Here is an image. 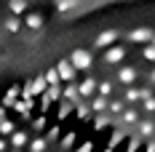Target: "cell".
I'll use <instances>...</instances> for the list:
<instances>
[{"label": "cell", "mask_w": 155, "mask_h": 152, "mask_svg": "<svg viewBox=\"0 0 155 152\" xmlns=\"http://www.w3.org/2000/svg\"><path fill=\"white\" fill-rule=\"evenodd\" d=\"M54 70H56V75H59V83H72V80H75V67L70 64V59H62Z\"/></svg>", "instance_id": "277c9868"}, {"label": "cell", "mask_w": 155, "mask_h": 152, "mask_svg": "<svg viewBox=\"0 0 155 152\" xmlns=\"http://www.w3.org/2000/svg\"><path fill=\"white\" fill-rule=\"evenodd\" d=\"M110 123H112L110 112H99V115H96V123H94V128H96V131H102V128H104V125H110Z\"/></svg>", "instance_id": "7402d4cb"}, {"label": "cell", "mask_w": 155, "mask_h": 152, "mask_svg": "<svg viewBox=\"0 0 155 152\" xmlns=\"http://www.w3.org/2000/svg\"><path fill=\"white\" fill-rule=\"evenodd\" d=\"M64 99H67V102H72V104H75V102H80V93H78V86H75V80H72V83H64Z\"/></svg>", "instance_id": "30bf717a"}, {"label": "cell", "mask_w": 155, "mask_h": 152, "mask_svg": "<svg viewBox=\"0 0 155 152\" xmlns=\"http://www.w3.org/2000/svg\"><path fill=\"white\" fill-rule=\"evenodd\" d=\"M43 77H46V83H48V86H56V83H59V75H56V70H48Z\"/></svg>", "instance_id": "d6a6232c"}, {"label": "cell", "mask_w": 155, "mask_h": 152, "mask_svg": "<svg viewBox=\"0 0 155 152\" xmlns=\"http://www.w3.org/2000/svg\"><path fill=\"white\" fill-rule=\"evenodd\" d=\"M142 102H144V109H147V112H155V99L153 96H147V99H142Z\"/></svg>", "instance_id": "e575fe53"}, {"label": "cell", "mask_w": 155, "mask_h": 152, "mask_svg": "<svg viewBox=\"0 0 155 152\" xmlns=\"http://www.w3.org/2000/svg\"><path fill=\"white\" fill-rule=\"evenodd\" d=\"M3 27L11 32V35H16V32L21 30V21H19V16H8V19L3 21Z\"/></svg>", "instance_id": "2e32d148"}, {"label": "cell", "mask_w": 155, "mask_h": 152, "mask_svg": "<svg viewBox=\"0 0 155 152\" xmlns=\"http://www.w3.org/2000/svg\"><path fill=\"white\" fill-rule=\"evenodd\" d=\"M30 144V134L27 131H14L11 136H8V147L11 150H21V147H27Z\"/></svg>", "instance_id": "8992f818"}, {"label": "cell", "mask_w": 155, "mask_h": 152, "mask_svg": "<svg viewBox=\"0 0 155 152\" xmlns=\"http://www.w3.org/2000/svg\"><path fill=\"white\" fill-rule=\"evenodd\" d=\"M27 27L30 30H40L43 27V14H27Z\"/></svg>", "instance_id": "ac0fdd59"}, {"label": "cell", "mask_w": 155, "mask_h": 152, "mask_svg": "<svg viewBox=\"0 0 155 152\" xmlns=\"http://www.w3.org/2000/svg\"><path fill=\"white\" fill-rule=\"evenodd\" d=\"M75 112H78V118H80V120H88V118H91V107L86 104V102H83V99H80V102H75Z\"/></svg>", "instance_id": "9a60e30c"}, {"label": "cell", "mask_w": 155, "mask_h": 152, "mask_svg": "<svg viewBox=\"0 0 155 152\" xmlns=\"http://www.w3.org/2000/svg\"><path fill=\"white\" fill-rule=\"evenodd\" d=\"M11 152H21V150H11Z\"/></svg>", "instance_id": "ee69618b"}, {"label": "cell", "mask_w": 155, "mask_h": 152, "mask_svg": "<svg viewBox=\"0 0 155 152\" xmlns=\"http://www.w3.org/2000/svg\"><path fill=\"white\" fill-rule=\"evenodd\" d=\"M94 112H107V96H91V104H88Z\"/></svg>", "instance_id": "4fadbf2b"}, {"label": "cell", "mask_w": 155, "mask_h": 152, "mask_svg": "<svg viewBox=\"0 0 155 152\" xmlns=\"http://www.w3.org/2000/svg\"><path fill=\"white\" fill-rule=\"evenodd\" d=\"M43 128H46V115H40V118L32 120V131H43Z\"/></svg>", "instance_id": "836d02e7"}, {"label": "cell", "mask_w": 155, "mask_h": 152, "mask_svg": "<svg viewBox=\"0 0 155 152\" xmlns=\"http://www.w3.org/2000/svg\"><path fill=\"white\" fill-rule=\"evenodd\" d=\"M96 91H99V96H110V93L115 91V86L110 80H102V83H96Z\"/></svg>", "instance_id": "d4e9b609"}, {"label": "cell", "mask_w": 155, "mask_h": 152, "mask_svg": "<svg viewBox=\"0 0 155 152\" xmlns=\"http://www.w3.org/2000/svg\"><path fill=\"white\" fill-rule=\"evenodd\" d=\"M139 147H142V136L137 134V136H131V139H128V147H126V152H137Z\"/></svg>", "instance_id": "f546056e"}, {"label": "cell", "mask_w": 155, "mask_h": 152, "mask_svg": "<svg viewBox=\"0 0 155 152\" xmlns=\"http://www.w3.org/2000/svg\"><path fill=\"white\" fill-rule=\"evenodd\" d=\"M3 118H5V107H0V120H3Z\"/></svg>", "instance_id": "ab89813d"}, {"label": "cell", "mask_w": 155, "mask_h": 152, "mask_svg": "<svg viewBox=\"0 0 155 152\" xmlns=\"http://www.w3.org/2000/svg\"><path fill=\"white\" fill-rule=\"evenodd\" d=\"M78 86V93H80V99H91L94 93H96V77H83Z\"/></svg>", "instance_id": "5b68a950"}, {"label": "cell", "mask_w": 155, "mask_h": 152, "mask_svg": "<svg viewBox=\"0 0 155 152\" xmlns=\"http://www.w3.org/2000/svg\"><path fill=\"white\" fill-rule=\"evenodd\" d=\"M123 59H126V46H110L104 51V56H102V61L107 67H115V64H120Z\"/></svg>", "instance_id": "7a4b0ae2"}, {"label": "cell", "mask_w": 155, "mask_h": 152, "mask_svg": "<svg viewBox=\"0 0 155 152\" xmlns=\"http://www.w3.org/2000/svg\"><path fill=\"white\" fill-rule=\"evenodd\" d=\"M104 152H112V150H110V147H107V150H104Z\"/></svg>", "instance_id": "7bdbcfd3"}, {"label": "cell", "mask_w": 155, "mask_h": 152, "mask_svg": "<svg viewBox=\"0 0 155 152\" xmlns=\"http://www.w3.org/2000/svg\"><path fill=\"white\" fill-rule=\"evenodd\" d=\"M48 141L46 136H38V139H30V152H46Z\"/></svg>", "instance_id": "e0dca14e"}, {"label": "cell", "mask_w": 155, "mask_h": 152, "mask_svg": "<svg viewBox=\"0 0 155 152\" xmlns=\"http://www.w3.org/2000/svg\"><path fill=\"white\" fill-rule=\"evenodd\" d=\"M150 77H153V83H155V70H153V72H150Z\"/></svg>", "instance_id": "60d3db41"}, {"label": "cell", "mask_w": 155, "mask_h": 152, "mask_svg": "<svg viewBox=\"0 0 155 152\" xmlns=\"http://www.w3.org/2000/svg\"><path fill=\"white\" fill-rule=\"evenodd\" d=\"M137 125H139V136H142V139H150V136L155 134V123H153V120H139Z\"/></svg>", "instance_id": "7c38bea8"}, {"label": "cell", "mask_w": 155, "mask_h": 152, "mask_svg": "<svg viewBox=\"0 0 155 152\" xmlns=\"http://www.w3.org/2000/svg\"><path fill=\"white\" fill-rule=\"evenodd\" d=\"M72 144H75V131H67L62 136V141H59V147H62V150H70Z\"/></svg>", "instance_id": "4316f807"}, {"label": "cell", "mask_w": 155, "mask_h": 152, "mask_svg": "<svg viewBox=\"0 0 155 152\" xmlns=\"http://www.w3.org/2000/svg\"><path fill=\"white\" fill-rule=\"evenodd\" d=\"M147 152H155V141H147Z\"/></svg>", "instance_id": "f35d334b"}, {"label": "cell", "mask_w": 155, "mask_h": 152, "mask_svg": "<svg viewBox=\"0 0 155 152\" xmlns=\"http://www.w3.org/2000/svg\"><path fill=\"white\" fill-rule=\"evenodd\" d=\"M70 112H72V102L62 99V102H59V112H56V118H59V120H64V118H67Z\"/></svg>", "instance_id": "603a6c76"}, {"label": "cell", "mask_w": 155, "mask_h": 152, "mask_svg": "<svg viewBox=\"0 0 155 152\" xmlns=\"http://www.w3.org/2000/svg\"><path fill=\"white\" fill-rule=\"evenodd\" d=\"M118 37H120V32H118V30H107V32H102V35L94 40V46H96V48H110Z\"/></svg>", "instance_id": "52a82bcc"}, {"label": "cell", "mask_w": 155, "mask_h": 152, "mask_svg": "<svg viewBox=\"0 0 155 152\" xmlns=\"http://www.w3.org/2000/svg\"><path fill=\"white\" fill-rule=\"evenodd\" d=\"M123 136H126V131H115V134H112V139H110V150H115V147H118V144H120V141H123Z\"/></svg>", "instance_id": "4dcf8cb0"}, {"label": "cell", "mask_w": 155, "mask_h": 152, "mask_svg": "<svg viewBox=\"0 0 155 152\" xmlns=\"http://www.w3.org/2000/svg\"><path fill=\"white\" fill-rule=\"evenodd\" d=\"M56 136H59V128H51V131L46 134V141H54Z\"/></svg>", "instance_id": "8d00e7d4"}, {"label": "cell", "mask_w": 155, "mask_h": 152, "mask_svg": "<svg viewBox=\"0 0 155 152\" xmlns=\"http://www.w3.org/2000/svg\"><path fill=\"white\" fill-rule=\"evenodd\" d=\"M137 99H139V88H128V91H126V96H123L126 104H131V102H137Z\"/></svg>", "instance_id": "1f68e13d"}, {"label": "cell", "mask_w": 155, "mask_h": 152, "mask_svg": "<svg viewBox=\"0 0 155 152\" xmlns=\"http://www.w3.org/2000/svg\"><path fill=\"white\" fill-rule=\"evenodd\" d=\"M142 59H147V61H153V64H155V46H153V43H147V46L142 48Z\"/></svg>", "instance_id": "f1b7e54d"}, {"label": "cell", "mask_w": 155, "mask_h": 152, "mask_svg": "<svg viewBox=\"0 0 155 152\" xmlns=\"http://www.w3.org/2000/svg\"><path fill=\"white\" fill-rule=\"evenodd\" d=\"M46 96H48V102H59L62 99V83H56V86H48L46 88Z\"/></svg>", "instance_id": "ffe728a7"}, {"label": "cell", "mask_w": 155, "mask_h": 152, "mask_svg": "<svg viewBox=\"0 0 155 152\" xmlns=\"http://www.w3.org/2000/svg\"><path fill=\"white\" fill-rule=\"evenodd\" d=\"M5 150H8V139L0 136V152H5Z\"/></svg>", "instance_id": "74e56055"}, {"label": "cell", "mask_w": 155, "mask_h": 152, "mask_svg": "<svg viewBox=\"0 0 155 152\" xmlns=\"http://www.w3.org/2000/svg\"><path fill=\"white\" fill-rule=\"evenodd\" d=\"M16 96H19V86H11V88H8V93H5V99H3V104H0V107H14Z\"/></svg>", "instance_id": "d6986e66"}, {"label": "cell", "mask_w": 155, "mask_h": 152, "mask_svg": "<svg viewBox=\"0 0 155 152\" xmlns=\"http://www.w3.org/2000/svg\"><path fill=\"white\" fill-rule=\"evenodd\" d=\"M35 107V99H24V102H14V109L21 118H30V109Z\"/></svg>", "instance_id": "8fae6325"}, {"label": "cell", "mask_w": 155, "mask_h": 152, "mask_svg": "<svg viewBox=\"0 0 155 152\" xmlns=\"http://www.w3.org/2000/svg\"><path fill=\"white\" fill-rule=\"evenodd\" d=\"M70 64L75 67V72H78V70H91V64H94L91 51H86V48H75V51L70 53Z\"/></svg>", "instance_id": "6da1fadb"}, {"label": "cell", "mask_w": 155, "mask_h": 152, "mask_svg": "<svg viewBox=\"0 0 155 152\" xmlns=\"http://www.w3.org/2000/svg\"><path fill=\"white\" fill-rule=\"evenodd\" d=\"M118 80L126 83V86H131V83L137 80V70H134V67H120V70H118Z\"/></svg>", "instance_id": "ba28073f"}, {"label": "cell", "mask_w": 155, "mask_h": 152, "mask_svg": "<svg viewBox=\"0 0 155 152\" xmlns=\"http://www.w3.org/2000/svg\"><path fill=\"white\" fill-rule=\"evenodd\" d=\"M14 131H16V128H14V123H11V120H5V118L0 120V136H5V139H8L11 134H14Z\"/></svg>", "instance_id": "484cf974"}, {"label": "cell", "mask_w": 155, "mask_h": 152, "mask_svg": "<svg viewBox=\"0 0 155 152\" xmlns=\"http://www.w3.org/2000/svg\"><path fill=\"white\" fill-rule=\"evenodd\" d=\"M120 120L126 123V125H134V123H139V112L137 109H123V118Z\"/></svg>", "instance_id": "44dd1931"}, {"label": "cell", "mask_w": 155, "mask_h": 152, "mask_svg": "<svg viewBox=\"0 0 155 152\" xmlns=\"http://www.w3.org/2000/svg\"><path fill=\"white\" fill-rule=\"evenodd\" d=\"M155 32L150 30V27H137V30L128 32V43H137V46H147L150 40H153Z\"/></svg>", "instance_id": "3957f363"}, {"label": "cell", "mask_w": 155, "mask_h": 152, "mask_svg": "<svg viewBox=\"0 0 155 152\" xmlns=\"http://www.w3.org/2000/svg\"><path fill=\"white\" fill-rule=\"evenodd\" d=\"M30 88H32V96H35V99H38L40 93H46V88H48L46 77H43V75H38V77H35V80L30 83Z\"/></svg>", "instance_id": "9c48e42d"}, {"label": "cell", "mask_w": 155, "mask_h": 152, "mask_svg": "<svg viewBox=\"0 0 155 152\" xmlns=\"http://www.w3.org/2000/svg\"><path fill=\"white\" fill-rule=\"evenodd\" d=\"M126 109V102H107V112H112V115H118V112H123Z\"/></svg>", "instance_id": "83f0119b"}, {"label": "cell", "mask_w": 155, "mask_h": 152, "mask_svg": "<svg viewBox=\"0 0 155 152\" xmlns=\"http://www.w3.org/2000/svg\"><path fill=\"white\" fill-rule=\"evenodd\" d=\"M80 0H56V11H62V14H67V11H72Z\"/></svg>", "instance_id": "cb8c5ba5"}, {"label": "cell", "mask_w": 155, "mask_h": 152, "mask_svg": "<svg viewBox=\"0 0 155 152\" xmlns=\"http://www.w3.org/2000/svg\"><path fill=\"white\" fill-rule=\"evenodd\" d=\"M150 43H153V46H155V35H153V40H150Z\"/></svg>", "instance_id": "b9f144b4"}, {"label": "cell", "mask_w": 155, "mask_h": 152, "mask_svg": "<svg viewBox=\"0 0 155 152\" xmlns=\"http://www.w3.org/2000/svg\"><path fill=\"white\" fill-rule=\"evenodd\" d=\"M8 8H11L14 16H21L27 14V0H8Z\"/></svg>", "instance_id": "5bb4252c"}, {"label": "cell", "mask_w": 155, "mask_h": 152, "mask_svg": "<svg viewBox=\"0 0 155 152\" xmlns=\"http://www.w3.org/2000/svg\"><path fill=\"white\" fill-rule=\"evenodd\" d=\"M78 152H94V141H83V144L78 147Z\"/></svg>", "instance_id": "d590c367"}]
</instances>
